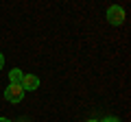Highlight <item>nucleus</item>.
I'll list each match as a JSON object with an SVG mask.
<instances>
[{"label": "nucleus", "mask_w": 131, "mask_h": 122, "mask_svg": "<svg viewBox=\"0 0 131 122\" xmlns=\"http://www.w3.org/2000/svg\"><path fill=\"white\" fill-rule=\"evenodd\" d=\"M5 98L9 100V103H20V100L24 98L22 85H9V87L5 89Z\"/></svg>", "instance_id": "2"}, {"label": "nucleus", "mask_w": 131, "mask_h": 122, "mask_svg": "<svg viewBox=\"0 0 131 122\" xmlns=\"http://www.w3.org/2000/svg\"><path fill=\"white\" fill-rule=\"evenodd\" d=\"M0 122H11V120H7V118H0Z\"/></svg>", "instance_id": "7"}, {"label": "nucleus", "mask_w": 131, "mask_h": 122, "mask_svg": "<svg viewBox=\"0 0 131 122\" xmlns=\"http://www.w3.org/2000/svg\"><path fill=\"white\" fill-rule=\"evenodd\" d=\"M107 20H109V24H114V26H120V24L125 22V9L118 7V5L109 7L107 9Z\"/></svg>", "instance_id": "1"}, {"label": "nucleus", "mask_w": 131, "mask_h": 122, "mask_svg": "<svg viewBox=\"0 0 131 122\" xmlns=\"http://www.w3.org/2000/svg\"><path fill=\"white\" fill-rule=\"evenodd\" d=\"M22 72L18 70V68H13V70L9 72V81H11V85H22Z\"/></svg>", "instance_id": "4"}, {"label": "nucleus", "mask_w": 131, "mask_h": 122, "mask_svg": "<svg viewBox=\"0 0 131 122\" xmlns=\"http://www.w3.org/2000/svg\"><path fill=\"white\" fill-rule=\"evenodd\" d=\"M39 87V79L33 74H24L22 76V89H37Z\"/></svg>", "instance_id": "3"}, {"label": "nucleus", "mask_w": 131, "mask_h": 122, "mask_svg": "<svg viewBox=\"0 0 131 122\" xmlns=\"http://www.w3.org/2000/svg\"><path fill=\"white\" fill-rule=\"evenodd\" d=\"M88 122H98V120H88Z\"/></svg>", "instance_id": "8"}, {"label": "nucleus", "mask_w": 131, "mask_h": 122, "mask_svg": "<svg viewBox=\"0 0 131 122\" xmlns=\"http://www.w3.org/2000/svg\"><path fill=\"white\" fill-rule=\"evenodd\" d=\"M5 66V57H2V52H0V68Z\"/></svg>", "instance_id": "6"}, {"label": "nucleus", "mask_w": 131, "mask_h": 122, "mask_svg": "<svg viewBox=\"0 0 131 122\" xmlns=\"http://www.w3.org/2000/svg\"><path fill=\"white\" fill-rule=\"evenodd\" d=\"M103 122H118V118H105Z\"/></svg>", "instance_id": "5"}]
</instances>
